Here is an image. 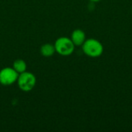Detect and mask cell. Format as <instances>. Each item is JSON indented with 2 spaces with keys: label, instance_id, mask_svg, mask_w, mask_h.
<instances>
[{
  "label": "cell",
  "instance_id": "cell-5",
  "mask_svg": "<svg viewBox=\"0 0 132 132\" xmlns=\"http://www.w3.org/2000/svg\"><path fill=\"white\" fill-rule=\"evenodd\" d=\"M71 40L73 43V44L75 45V46H82L84 44V43L86 40V35L85 32L80 29H75L74 31H73L72 34H71Z\"/></svg>",
  "mask_w": 132,
  "mask_h": 132
},
{
  "label": "cell",
  "instance_id": "cell-4",
  "mask_svg": "<svg viewBox=\"0 0 132 132\" xmlns=\"http://www.w3.org/2000/svg\"><path fill=\"white\" fill-rule=\"evenodd\" d=\"M19 73L13 67H5L0 70V84L3 86H9L18 80Z\"/></svg>",
  "mask_w": 132,
  "mask_h": 132
},
{
  "label": "cell",
  "instance_id": "cell-8",
  "mask_svg": "<svg viewBox=\"0 0 132 132\" xmlns=\"http://www.w3.org/2000/svg\"><path fill=\"white\" fill-rule=\"evenodd\" d=\"M91 2H100L101 0H90Z\"/></svg>",
  "mask_w": 132,
  "mask_h": 132
},
{
  "label": "cell",
  "instance_id": "cell-7",
  "mask_svg": "<svg viewBox=\"0 0 132 132\" xmlns=\"http://www.w3.org/2000/svg\"><path fill=\"white\" fill-rule=\"evenodd\" d=\"M12 67L19 74H20V73L26 71L27 65H26V63L23 60L17 59L14 61V63L12 64Z\"/></svg>",
  "mask_w": 132,
  "mask_h": 132
},
{
  "label": "cell",
  "instance_id": "cell-2",
  "mask_svg": "<svg viewBox=\"0 0 132 132\" xmlns=\"http://www.w3.org/2000/svg\"><path fill=\"white\" fill-rule=\"evenodd\" d=\"M56 52L61 56H70L71 55L75 48V45L72 42L70 38L68 37H60L54 43Z\"/></svg>",
  "mask_w": 132,
  "mask_h": 132
},
{
  "label": "cell",
  "instance_id": "cell-1",
  "mask_svg": "<svg viewBox=\"0 0 132 132\" xmlns=\"http://www.w3.org/2000/svg\"><path fill=\"white\" fill-rule=\"evenodd\" d=\"M84 53L90 57H98L104 52L102 43L96 39H87L82 45Z\"/></svg>",
  "mask_w": 132,
  "mask_h": 132
},
{
  "label": "cell",
  "instance_id": "cell-6",
  "mask_svg": "<svg viewBox=\"0 0 132 132\" xmlns=\"http://www.w3.org/2000/svg\"><path fill=\"white\" fill-rule=\"evenodd\" d=\"M56 53L55 46L53 44L50 43H46L43 44L40 47V53L42 56L45 57H50Z\"/></svg>",
  "mask_w": 132,
  "mask_h": 132
},
{
  "label": "cell",
  "instance_id": "cell-3",
  "mask_svg": "<svg viewBox=\"0 0 132 132\" xmlns=\"http://www.w3.org/2000/svg\"><path fill=\"white\" fill-rule=\"evenodd\" d=\"M17 84L21 90L24 92H29L32 90L36 86V78L33 73L25 71L19 74Z\"/></svg>",
  "mask_w": 132,
  "mask_h": 132
}]
</instances>
